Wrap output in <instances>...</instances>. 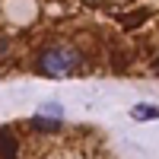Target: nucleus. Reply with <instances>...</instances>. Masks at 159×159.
Listing matches in <instances>:
<instances>
[{
	"label": "nucleus",
	"mask_w": 159,
	"mask_h": 159,
	"mask_svg": "<svg viewBox=\"0 0 159 159\" xmlns=\"http://www.w3.org/2000/svg\"><path fill=\"white\" fill-rule=\"evenodd\" d=\"M80 67V54L76 48H48L42 51V57H38V70H42L45 76H67L70 70Z\"/></svg>",
	"instance_id": "obj_1"
},
{
	"label": "nucleus",
	"mask_w": 159,
	"mask_h": 159,
	"mask_svg": "<svg viewBox=\"0 0 159 159\" xmlns=\"http://www.w3.org/2000/svg\"><path fill=\"white\" fill-rule=\"evenodd\" d=\"M143 19H147V10H140V13H127V16H121V25H140Z\"/></svg>",
	"instance_id": "obj_5"
},
{
	"label": "nucleus",
	"mask_w": 159,
	"mask_h": 159,
	"mask_svg": "<svg viewBox=\"0 0 159 159\" xmlns=\"http://www.w3.org/2000/svg\"><path fill=\"white\" fill-rule=\"evenodd\" d=\"M61 111H64V108H61L57 102H48V105H42V111H38V115H51V118H61Z\"/></svg>",
	"instance_id": "obj_6"
},
{
	"label": "nucleus",
	"mask_w": 159,
	"mask_h": 159,
	"mask_svg": "<svg viewBox=\"0 0 159 159\" xmlns=\"http://www.w3.org/2000/svg\"><path fill=\"white\" fill-rule=\"evenodd\" d=\"M19 153V143L10 130H0V156H16Z\"/></svg>",
	"instance_id": "obj_4"
},
{
	"label": "nucleus",
	"mask_w": 159,
	"mask_h": 159,
	"mask_svg": "<svg viewBox=\"0 0 159 159\" xmlns=\"http://www.w3.org/2000/svg\"><path fill=\"white\" fill-rule=\"evenodd\" d=\"M32 127L35 130H45V134H51V130H61V118H45V115H35L32 118Z\"/></svg>",
	"instance_id": "obj_3"
},
{
	"label": "nucleus",
	"mask_w": 159,
	"mask_h": 159,
	"mask_svg": "<svg viewBox=\"0 0 159 159\" xmlns=\"http://www.w3.org/2000/svg\"><path fill=\"white\" fill-rule=\"evenodd\" d=\"M130 118H134V121H156L159 108L156 105H134V108H130Z\"/></svg>",
	"instance_id": "obj_2"
},
{
	"label": "nucleus",
	"mask_w": 159,
	"mask_h": 159,
	"mask_svg": "<svg viewBox=\"0 0 159 159\" xmlns=\"http://www.w3.org/2000/svg\"><path fill=\"white\" fill-rule=\"evenodd\" d=\"M156 73H159V61H156Z\"/></svg>",
	"instance_id": "obj_7"
}]
</instances>
